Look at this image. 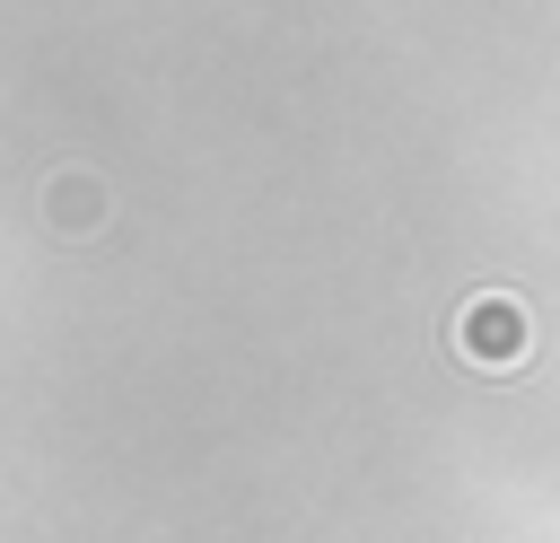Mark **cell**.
Wrapping results in <instances>:
<instances>
[{"label":"cell","instance_id":"obj_1","mask_svg":"<svg viewBox=\"0 0 560 543\" xmlns=\"http://www.w3.org/2000/svg\"><path fill=\"white\" fill-rule=\"evenodd\" d=\"M455 350H464L472 368H516V359L534 350V324H525L516 298H472V307L455 315Z\"/></svg>","mask_w":560,"mask_h":543}]
</instances>
